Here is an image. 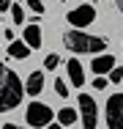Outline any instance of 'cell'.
I'll return each mask as SVG.
<instances>
[{
    "mask_svg": "<svg viewBox=\"0 0 123 129\" xmlns=\"http://www.w3.org/2000/svg\"><path fill=\"white\" fill-rule=\"evenodd\" d=\"M63 47L66 50H71L74 55H93L96 58L98 52L107 50V39H101V36H90V33H85V30H66L63 33Z\"/></svg>",
    "mask_w": 123,
    "mask_h": 129,
    "instance_id": "obj_1",
    "label": "cell"
},
{
    "mask_svg": "<svg viewBox=\"0 0 123 129\" xmlns=\"http://www.w3.org/2000/svg\"><path fill=\"white\" fill-rule=\"evenodd\" d=\"M25 96V85L17 72H6L3 74V82H0V113H8L14 110L17 104L22 102Z\"/></svg>",
    "mask_w": 123,
    "mask_h": 129,
    "instance_id": "obj_2",
    "label": "cell"
},
{
    "mask_svg": "<svg viewBox=\"0 0 123 129\" xmlns=\"http://www.w3.org/2000/svg\"><path fill=\"white\" fill-rule=\"evenodd\" d=\"M25 121L36 129H47L52 124V110H49L44 102H30L27 110H25Z\"/></svg>",
    "mask_w": 123,
    "mask_h": 129,
    "instance_id": "obj_3",
    "label": "cell"
},
{
    "mask_svg": "<svg viewBox=\"0 0 123 129\" xmlns=\"http://www.w3.org/2000/svg\"><path fill=\"white\" fill-rule=\"evenodd\" d=\"M107 129H123V93H112L104 107Z\"/></svg>",
    "mask_w": 123,
    "mask_h": 129,
    "instance_id": "obj_4",
    "label": "cell"
},
{
    "mask_svg": "<svg viewBox=\"0 0 123 129\" xmlns=\"http://www.w3.org/2000/svg\"><path fill=\"white\" fill-rule=\"evenodd\" d=\"M79 118L85 129H96L98 126V104L90 93H79Z\"/></svg>",
    "mask_w": 123,
    "mask_h": 129,
    "instance_id": "obj_5",
    "label": "cell"
},
{
    "mask_svg": "<svg viewBox=\"0 0 123 129\" xmlns=\"http://www.w3.org/2000/svg\"><path fill=\"white\" fill-rule=\"evenodd\" d=\"M66 19H69L71 27L82 30V27H88L90 22H96V8H93L90 3H82V6H77V8H71V11L66 14Z\"/></svg>",
    "mask_w": 123,
    "mask_h": 129,
    "instance_id": "obj_6",
    "label": "cell"
},
{
    "mask_svg": "<svg viewBox=\"0 0 123 129\" xmlns=\"http://www.w3.org/2000/svg\"><path fill=\"white\" fill-rule=\"evenodd\" d=\"M115 66H118V63H115V58H112V55H104V52L96 55V58H93V63H90L93 77H104V74H109Z\"/></svg>",
    "mask_w": 123,
    "mask_h": 129,
    "instance_id": "obj_7",
    "label": "cell"
},
{
    "mask_svg": "<svg viewBox=\"0 0 123 129\" xmlns=\"http://www.w3.org/2000/svg\"><path fill=\"white\" fill-rule=\"evenodd\" d=\"M22 41L30 47V50H38V47H41V27H38V17H36V19H30V25L25 27Z\"/></svg>",
    "mask_w": 123,
    "mask_h": 129,
    "instance_id": "obj_8",
    "label": "cell"
},
{
    "mask_svg": "<svg viewBox=\"0 0 123 129\" xmlns=\"http://www.w3.org/2000/svg\"><path fill=\"white\" fill-rule=\"evenodd\" d=\"M66 72H69V80H71L74 88H82V85H85V69H82V63H79L77 58H71V60L66 63Z\"/></svg>",
    "mask_w": 123,
    "mask_h": 129,
    "instance_id": "obj_9",
    "label": "cell"
},
{
    "mask_svg": "<svg viewBox=\"0 0 123 129\" xmlns=\"http://www.w3.org/2000/svg\"><path fill=\"white\" fill-rule=\"evenodd\" d=\"M41 91H44V72H30L27 80H25V93L38 96Z\"/></svg>",
    "mask_w": 123,
    "mask_h": 129,
    "instance_id": "obj_10",
    "label": "cell"
},
{
    "mask_svg": "<svg viewBox=\"0 0 123 129\" xmlns=\"http://www.w3.org/2000/svg\"><path fill=\"white\" fill-rule=\"evenodd\" d=\"M77 118H79V115H77L74 107H60V110H57V124H60V126H74Z\"/></svg>",
    "mask_w": 123,
    "mask_h": 129,
    "instance_id": "obj_11",
    "label": "cell"
},
{
    "mask_svg": "<svg viewBox=\"0 0 123 129\" xmlns=\"http://www.w3.org/2000/svg\"><path fill=\"white\" fill-rule=\"evenodd\" d=\"M8 55L17 58V60H25V58L30 55V47H27L25 41H11V44H8Z\"/></svg>",
    "mask_w": 123,
    "mask_h": 129,
    "instance_id": "obj_12",
    "label": "cell"
},
{
    "mask_svg": "<svg viewBox=\"0 0 123 129\" xmlns=\"http://www.w3.org/2000/svg\"><path fill=\"white\" fill-rule=\"evenodd\" d=\"M55 93L66 99V96L71 93V88H69V82H66V80H55Z\"/></svg>",
    "mask_w": 123,
    "mask_h": 129,
    "instance_id": "obj_13",
    "label": "cell"
},
{
    "mask_svg": "<svg viewBox=\"0 0 123 129\" xmlns=\"http://www.w3.org/2000/svg\"><path fill=\"white\" fill-rule=\"evenodd\" d=\"M57 63H60V58H57L55 52H49L47 58H44V69H47V72H55V69H57Z\"/></svg>",
    "mask_w": 123,
    "mask_h": 129,
    "instance_id": "obj_14",
    "label": "cell"
},
{
    "mask_svg": "<svg viewBox=\"0 0 123 129\" xmlns=\"http://www.w3.org/2000/svg\"><path fill=\"white\" fill-rule=\"evenodd\" d=\"M8 11H11V19H14L17 25H22V22H25V11H22V6H11Z\"/></svg>",
    "mask_w": 123,
    "mask_h": 129,
    "instance_id": "obj_15",
    "label": "cell"
},
{
    "mask_svg": "<svg viewBox=\"0 0 123 129\" xmlns=\"http://www.w3.org/2000/svg\"><path fill=\"white\" fill-rule=\"evenodd\" d=\"M27 6H30V11H33L36 17L44 14V3H41V0H27Z\"/></svg>",
    "mask_w": 123,
    "mask_h": 129,
    "instance_id": "obj_16",
    "label": "cell"
},
{
    "mask_svg": "<svg viewBox=\"0 0 123 129\" xmlns=\"http://www.w3.org/2000/svg\"><path fill=\"white\" fill-rule=\"evenodd\" d=\"M120 80H123V66H115L109 72V82H120Z\"/></svg>",
    "mask_w": 123,
    "mask_h": 129,
    "instance_id": "obj_17",
    "label": "cell"
},
{
    "mask_svg": "<svg viewBox=\"0 0 123 129\" xmlns=\"http://www.w3.org/2000/svg\"><path fill=\"white\" fill-rule=\"evenodd\" d=\"M107 82H109L107 77H93V88H96V91H104V88H107Z\"/></svg>",
    "mask_w": 123,
    "mask_h": 129,
    "instance_id": "obj_18",
    "label": "cell"
},
{
    "mask_svg": "<svg viewBox=\"0 0 123 129\" xmlns=\"http://www.w3.org/2000/svg\"><path fill=\"white\" fill-rule=\"evenodd\" d=\"M11 6H14V3H11V0H0V11H8V8H11Z\"/></svg>",
    "mask_w": 123,
    "mask_h": 129,
    "instance_id": "obj_19",
    "label": "cell"
},
{
    "mask_svg": "<svg viewBox=\"0 0 123 129\" xmlns=\"http://www.w3.org/2000/svg\"><path fill=\"white\" fill-rule=\"evenodd\" d=\"M0 129H22V126H17V124H3Z\"/></svg>",
    "mask_w": 123,
    "mask_h": 129,
    "instance_id": "obj_20",
    "label": "cell"
},
{
    "mask_svg": "<svg viewBox=\"0 0 123 129\" xmlns=\"http://www.w3.org/2000/svg\"><path fill=\"white\" fill-rule=\"evenodd\" d=\"M115 6H118V11L123 14V0H115Z\"/></svg>",
    "mask_w": 123,
    "mask_h": 129,
    "instance_id": "obj_21",
    "label": "cell"
},
{
    "mask_svg": "<svg viewBox=\"0 0 123 129\" xmlns=\"http://www.w3.org/2000/svg\"><path fill=\"white\" fill-rule=\"evenodd\" d=\"M47 129H63V126H60V124H57V121H55V124H49Z\"/></svg>",
    "mask_w": 123,
    "mask_h": 129,
    "instance_id": "obj_22",
    "label": "cell"
},
{
    "mask_svg": "<svg viewBox=\"0 0 123 129\" xmlns=\"http://www.w3.org/2000/svg\"><path fill=\"white\" fill-rule=\"evenodd\" d=\"M3 74H6V69H3V63H0V82H3Z\"/></svg>",
    "mask_w": 123,
    "mask_h": 129,
    "instance_id": "obj_23",
    "label": "cell"
}]
</instances>
